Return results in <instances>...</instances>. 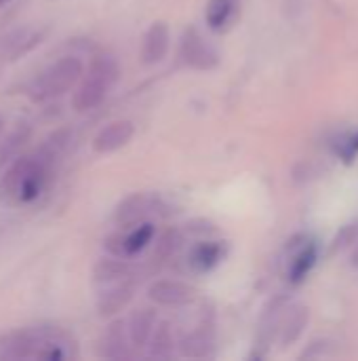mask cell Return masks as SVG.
<instances>
[{
  "instance_id": "1",
  "label": "cell",
  "mask_w": 358,
  "mask_h": 361,
  "mask_svg": "<svg viewBox=\"0 0 358 361\" xmlns=\"http://www.w3.org/2000/svg\"><path fill=\"white\" fill-rule=\"evenodd\" d=\"M70 144V131L59 129L36 150L15 159L0 180V197L8 205H30L51 186L57 165Z\"/></svg>"
},
{
  "instance_id": "2",
  "label": "cell",
  "mask_w": 358,
  "mask_h": 361,
  "mask_svg": "<svg viewBox=\"0 0 358 361\" xmlns=\"http://www.w3.org/2000/svg\"><path fill=\"white\" fill-rule=\"evenodd\" d=\"M72 357H76L74 338L55 326L19 328L0 336V361H61Z\"/></svg>"
},
{
  "instance_id": "3",
  "label": "cell",
  "mask_w": 358,
  "mask_h": 361,
  "mask_svg": "<svg viewBox=\"0 0 358 361\" xmlns=\"http://www.w3.org/2000/svg\"><path fill=\"white\" fill-rule=\"evenodd\" d=\"M118 76H120V68L112 55L95 57L91 61L89 70L82 74L78 89L74 91V97H72L74 110L87 112V110L97 108L108 97V93L116 85Z\"/></svg>"
},
{
  "instance_id": "4",
  "label": "cell",
  "mask_w": 358,
  "mask_h": 361,
  "mask_svg": "<svg viewBox=\"0 0 358 361\" xmlns=\"http://www.w3.org/2000/svg\"><path fill=\"white\" fill-rule=\"evenodd\" d=\"M84 74V66L78 57L68 55L44 68L27 87V95L32 102H51L72 91Z\"/></svg>"
},
{
  "instance_id": "5",
  "label": "cell",
  "mask_w": 358,
  "mask_h": 361,
  "mask_svg": "<svg viewBox=\"0 0 358 361\" xmlns=\"http://www.w3.org/2000/svg\"><path fill=\"white\" fill-rule=\"evenodd\" d=\"M179 55H181L184 63L192 70L207 72V70H213L219 66V53L207 38H203V34L196 27H188L184 32Z\"/></svg>"
},
{
  "instance_id": "6",
  "label": "cell",
  "mask_w": 358,
  "mask_h": 361,
  "mask_svg": "<svg viewBox=\"0 0 358 361\" xmlns=\"http://www.w3.org/2000/svg\"><path fill=\"white\" fill-rule=\"evenodd\" d=\"M160 207V201L156 195H148V192H135L131 197H127L124 201L118 203V207L114 209V224L118 228H131L135 224L148 222V218L152 214H156Z\"/></svg>"
},
{
  "instance_id": "7",
  "label": "cell",
  "mask_w": 358,
  "mask_h": 361,
  "mask_svg": "<svg viewBox=\"0 0 358 361\" xmlns=\"http://www.w3.org/2000/svg\"><path fill=\"white\" fill-rule=\"evenodd\" d=\"M148 296L160 307H188L196 300V290L184 281L160 279L148 288Z\"/></svg>"
},
{
  "instance_id": "8",
  "label": "cell",
  "mask_w": 358,
  "mask_h": 361,
  "mask_svg": "<svg viewBox=\"0 0 358 361\" xmlns=\"http://www.w3.org/2000/svg\"><path fill=\"white\" fill-rule=\"evenodd\" d=\"M131 349H133V345H131V336H129L127 322L116 319L101 334L97 355L99 357H106V360H129V357H133V351Z\"/></svg>"
},
{
  "instance_id": "9",
  "label": "cell",
  "mask_w": 358,
  "mask_h": 361,
  "mask_svg": "<svg viewBox=\"0 0 358 361\" xmlns=\"http://www.w3.org/2000/svg\"><path fill=\"white\" fill-rule=\"evenodd\" d=\"M135 135V125L129 118H118L108 123L99 133L93 137V150L97 154H112L120 148H124Z\"/></svg>"
},
{
  "instance_id": "10",
  "label": "cell",
  "mask_w": 358,
  "mask_h": 361,
  "mask_svg": "<svg viewBox=\"0 0 358 361\" xmlns=\"http://www.w3.org/2000/svg\"><path fill=\"white\" fill-rule=\"evenodd\" d=\"M133 294H135V281L131 277L103 286V290L97 296V313L101 317H112L120 313L133 300Z\"/></svg>"
},
{
  "instance_id": "11",
  "label": "cell",
  "mask_w": 358,
  "mask_h": 361,
  "mask_svg": "<svg viewBox=\"0 0 358 361\" xmlns=\"http://www.w3.org/2000/svg\"><path fill=\"white\" fill-rule=\"evenodd\" d=\"M308 319H310L308 307H304V305H291L289 302V307H287V311L283 315V322L279 326V332H276L279 345L283 349L295 345L302 338V334H304V330L308 326Z\"/></svg>"
},
{
  "instance_id": "12",
  "label": "cell",
  "mask_w": 358,
  "mask_h": 361,
  "mask_svg": "<svg viewBox=\"0 0 358 361\" xmlns=\"http://www.w3.org/2000/svg\"><path fill=\"white\" fill-rule=\"evenodd\" d=\"M169 40H171V32H169L167 23L165 21L152 23L141 42V61L148 66L162 61L169 51Z\"/></svg>"
},
{
  "instance_id": "13",
  "label": "cell",
  "mask_w": 358,
  "mask_h": 361,
  "mask_svg": "<svg viewBox=\"0 0 358 361\" xmlns=\"http://www.w3.org/2000/svg\"><path fill=\"white\" fill-rule=\"evenodd\" d=\"M291 250V262H289V281L293 286L302 283L314 269L317 260H319V247L317 243L304 239V243H300V247H295V243L291 241L289 245Z\"/></svg>"
},
{
  "instance_id": "14",
  "label": "cell",
  "mask_w": 358,
  "mask_h": 361,
  "mask_svg": "<svg viewBox=\"0 0 358 361\" xmlns=\"http://www.w3.org/2000/svg\"><path fill=\"white\" fill-rule=\"evenodd\" d=\"M226 258L224 241H198L188 254V267L194 273H209Z\"/></svg>"
},
{
  "instance_id": "15",
  "label": "cell",
  "mask_w": 358,
  "mask_h": 361,
  "mask_svg": "<svg viewBox=\"0 0 358 361\" xmlns=\"http://www.w3.org/2000/svg\"><path fill=\"white\" fill-rule=\"evenodd\" d=\"M179 355L181 357H192V360H203V357H211L213 355V332L209 326H198L194 332L181 336L179 341Z\"/></svg>"
},
{
  "instance_id": "16",
  "label": "cell",
  "mask_w": 358,
  "mask_h": 361,
  "mask_svg": "<svg viewBox=\"0 0 358 361\" xmlns=\"http://www.w3.org/2000/svg\"><path fill=\"white\" fill-rule=\"evenodd\" d=\"M156 324H158V319H156L154 309H137V311L129 317L127 328H129V336H131L133 349H143V347H148L150 336H152Z\"/></svg>"
},
{
  "instance_id": "17",
  "label": "cell",
  "mask_w": 358,
  "mask_h": 361,
  "mask_svg": "<svg viewBox=\"0 0 358 361\" xmlns=\"http://www.w3.org/2000/svg\"><path fill=\"white\" fill-rule=\"evenodd\" d=\"M131 275H133V267L127 262V258H118V256L103 258L93 267V281L97 286H110L129 279Z\"/></svg>"
},
{
  "instance_id": "18",
  "label": "cell",
  "mask_w": 358,
  "mask_h": 361,
  "mask_svg": "<svg viewBox=\"0 0 358 361\" xmlns=\"http://www.w3.org/2000/svg\"><path fill=\"white\" fill-rule=\"evenodd\" d=\"M32 137V129L21 123L6 137L0 140V171H4L15 159H19Z\"/></svg>"
},
{
  "instance_id": "19",
  "label": "cell",
  "mask_w": 358,
  "mask_h": 361,
  "mask_svg": "<svg viewBox=\"0 0 358 361\" xmlns=\"http://www.w3.org/2000/svg\"><path fill=\"white\" fill-rule=\"evenodd\" d=\"M287 307H289L287 298H274L264 309V315L260 319V332H257V341H260L262 347H266L272 338H276V332H279V326L283 322V315H285Z\"/></svg>"
},
{
  "instance_id": "20",
  "label": "cell",
  "mask_w": 358,
  "mask_h": 361,
  "mask_svg": "<svg viewBox=\"0 0 358 361\" xmlns=\"http://www.w3.org/2000/svg\"><path fill=\"white\" fill-rule=\"evenodd\" d=\"M173 326L169 322H158L150 343H148V357L150 360H171L175 351V338H173Z\"/></svg>"
},
{
  "instance_id": "21",
  "label": "cell",
  "mask_w": 358,
  "mask_h": 361,
  "mask_svg": "<svg viewBox=\"0 0 358 361\" xmlns=\"http://www.w3.org/2000/svg\"><path fill=\"white\" fill-rule=\"evenodd\" d=\"M238 0H209L207 4V23L215 32H224L234 19Z\"/></svg>"
},
{
  "instance_id": "22",
  "label": "cell",
  "mask_w": 358,
  "mask_h": 361,
  "mask_svg": "<svg viewBox=\"0 0 358 361\" xmlns=\"http://www.w3.org/2000/svg\"><path fill=\"white\" fill-rule=\"evenodd\" d=\"M181 245H184V233H181L179 228H167V231L160 235V239H158V243H156V247H154L152 262L162 264V262L171 260V258L181 250Z\"/></svg>"
},
{
  "instance_id": "23",
  "label": "cell",
  "mask_w": 358,
  "mask_h": 361,
  "mask_svg": "<svg viewBox=\"0 0 358 361\" xmlns=\"http://www.w3.org/2000/svg\"><path fill=\"white\" fill-rule=\"evenodd\" d=\"M357 241H358V220H354V222H350V224L342 226V228H340V233L333 237V241H331V254L344 252V250H348L350 245H354Z\"/></svg>"
},
{
  "instance_id": "24",
  "label": "cell",
  "mask_w": 358,
  "mask_h": 361,
  "mask_svg": "<svg viewBox=\"0 0 358 361\" xmlns=\"http://www.w3.org/2000/svg\"><path fill=\"white\" fill-rule=\"evenodd\" d=\"M333 150L346 165H352L358 157V131H352V133L344 135L342 140H338Z\"/></svg>"
},
{
  "instance_id": "25",
  "label": "cell",
  "mask_w": 358,
  "mask_h": 361,
  "mask_svg": "<svg viewBox=\"0 0 358 361\" xmlns=\"http://www.w3.org/2000/svg\"><path fill=\"white\" fill-rule=\"evenodd\" d=\"M327 349H329V343H327V341H317V343H312V345L308 347V351H304L302 357H306V360H310V357H325V355L331 353V351H327Z\"/></svg>"
},
{
  "instance_id": "26",
  "label": "cell",
  "mask_w": 358,
  "mask_h": 361,
  "mask_svg": "<svg viewBox=\"0 0 358 361\" xmlns=\"http://www.w3.org/2000/svg\"><path fill=\"white\" fill-rule=\"evenodd\" d=\"M350 264H352V269H357V271H358V245L354 247L352 256H350Z\"/></svg>"
},
{
  "instance_id": "27",
  "label": "cell",
  "mask_w": 358,
  "mask_h": 361,
  "mask_svg": "<svg viewBox=\"0 0 358 361\" xmlns=\"http://www.w3.org/2000/svg\"><path fill=\"white\" fill-rule=\"evenodd\" d=\"M2 129H4V121H2V116H0V135H2Z\"/></svg>"
},
{
  "instance_id": "28",
  "label": "cell",
  "mask_w": 358,
  "mask_h": 361,
  "mask_svg": "<svg viewBox=\"0 0 358 361\" xmlns=\"http://www.w3.org/2000/svg\"><path fill=\"white\" fill-rule=\"evenodd\" d=\"M6 2H11V0H0V6H4Z\"/></svg>"
}]
</instances>
